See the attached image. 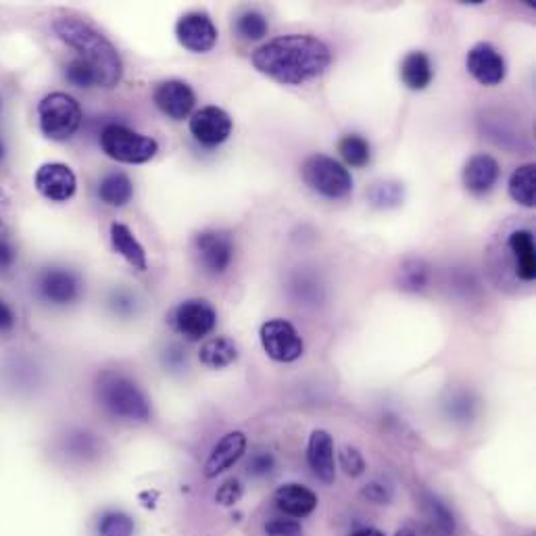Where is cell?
Returning <instances> with one entry per match:
<instances>
[{"label": "cell", "mask_w": 536, "mask_h": 536, "mask_svg": "<svg viewBox=\"0 0 536 536\" xmlns=\"http://www.w3.org/2000/svg\"><path fill=\"white\" fill-rule=\"evenodd\" d=\"M330 63V48L309 34L278 36L253 53L255 69L284 86H301L320 78Z\"/></svg>", "instance_id": "1"}, {"label": "cell", "mask_w": 536, "mask_h": 536, "mask_svg": "<svg viewBox=\"0 0 536 536\" xmlns=\"http://www.w3.org/2000/svg\"><path fill=\"white\" fill-rule=\"evenodd\" d=\"M53 30L78 53V59H82L94 71L99 88L109 90L121 82L124 63H121L117 48L101 32H96L88 23L73 17L57 19L53 23Z\"/></svg>", "instance_id": "2"}, {"label": "cell", "mask_w": 536, "mask_h": 536, "mask_svg": "<svg viewBox=\"0 0 536 536\" xmlns=\"http://www.w3.org/2000/svg\"><path fill=\"white\" fill-rule=\"evenodd\" d=\"M96 397L115 418L126 422H149L151 403L142 388L124 374L105 372L96 384Z\"/></svg>", "instance_id": "3"}, {"label": "cell", "mask_w": 536, "mask_h": 536, "mask_svg": "<svg viewBox=\"0 0 536 536\" xmlns=\"http://www.w3.org/2000/svg\"><path fill=\"white\" fill-rule=\"evenodd\" d=\"M40 130L48 140L65 142L78 132L82 124L80 103L67 92L46 94L38 105Z\"/></svg>", "instance_id": "4"}, {"label": "cell", "mask_w": 536, "mask_h": 536, "mask_svg": "<svg viewBox=\"0 0 536 536\" xmlns=\"http://www.w3.org/2000/svg\"><path fill=\"white\" fill-rule=\"evenodd\" d=\"M303 182L326 199H343L353 190L351 172L328 155H311L301 165Z\"/></svg>", "instance_id": "5"}, {"label": "cell", "mask_w": 536, "mask_h": 536, "mask_svg": "<svg viewBox=\"0 0 536 536\" xmlns=\"http://www.w3.org/2000/svg\"><path fill=\"white\" fill-rule=\"evenodd\" d=\"M101 149L109 159L117 163L140 165L155 159L159 153V144L151 136L138 134L126 126L111 124L101 134Z\"/></svg>", "instance_id": "6"}, {"label": "cell", "mask_w": 536, "mask_h": 536, "mask_svg": "<svg viewBox=\"0 0 536 536\" xmlns=\"http://www.w3.org/2000/svg\"><path fill=\"white\" fill-rule=\"evenodd\" d=\"M261 347L267 357L278 363H292L303 357L305 343L297 328L286 320H267L259 332Z\"/></svg>", "instance_id": "7"}, {"label": "cell", "mask_w": 536, "mask_h": 536, "mask_svg": "<svg viewBox=\"0 0 536 536\" xmlns=\"http://www.w3.org/2000/svg\"><path fill=\"white\" fill-rule=\"evenodd\" d=\"M194 255L207 274H224L234 259V238L224 230L199 232L194 236Z\"/></svg>", "instance_id": "8"}, {"label": "cell", "mask_w": 536, "mask_h": 536, "mask_svg": "<svg viewBox=\"0 0 536 536\" xmlns=\"http://www.w3.org/2000/svg\"><path fill=\"white\" fill-rule=\"evenodd\" d=\"M217 324V311L205 299H190L180 303L172 313V326L186 340H201L213 332Z\"/></svg>", "instance_id": "9"}, {"label": "cell", "mask_w": 536, "mask_h": 536, "mask_svg": "<svg viewBox=\"0 0 536 536\" xmlns=\"http://www.w3.org/2000/svg\"><path fill=\"white\" fill-rule=\"evenodd\" d=\"M38 292L46 303L71 305L82 297V280L67 267H48L38 278Z\"/></svg>", "instance_id": "10"}, {"label": "cell", "mask_w": 536, "mask_h": 536, "mask_svg": "<svg viewBox=\"0 0 536 536\" xmlns=\"http://www.w3.org/2000/svg\"><path fill=\"white\" fill-rule=\"evenodd\" d=\"M34 186L44 199L53 203H67L78 190V178L65 163H44L34 176Z\"/></svg>", "instance_id": "11"}, {"label": "cell", "mask_w": 536, "mask_h": 536, "mask_svg": "<svg viewBox=\"0 0 536 536\" xmlns=\"http://www.w3.org/2000/svg\"><path fill=\"white\" fill-rule=\"evenodd\" d=\"M178 42L190 53H209L217 42V28L207 13L192 11L176 23Z\"/></svg>", "instance_id": "12"}, {"label": "cell", "mask_w": 536, "mask_h": 536, "mask_svg": "<svg viewBox=\"0 0 536 536\" xmlns=\"http://www.w3.org/2000/svg\"><path fill=\"white\" fill-rule=\"evenodd\" d=\"M466 67L470 76L482 86H499L507 73L503 55L489 42H478L470 48Z\"/></svg>", "instance_id": "13"}, {"label": "cell", "mask_w": 536, "mask_h": 536, "mask_svg": "<svg viewBox=\"0 0 536 536\" xmlns=\"http://www.w3.org/2000/svg\"><path fill=\"white\" fill-rule=\"evenodd\" d=\"M190 134L203 146L222 144L232 134V117L222 107H203L190 117Z\"/></svg>", "instance_id": "14"}, {"label": "cell", "mask_w": 536, "mask_h": 536, "mask_svg": "<svg viewBox=\"0 0 536 536\" xmlns=\"http://www.w3.org/2000/svg\"><path fill=\"white\" fill-rule=\"evenodd\" d=\"M153 101L163 115L182 121L197 105V94L184 80H165L155 88Z\"/></svg>", "instance_id": "15"}, {"label": "cell", "mask_w": 536, "mask_h": 536, "mask_svg": "<svg viewBox=\"0 0 536 536\" xmlns=\"http://www.w3.org/2000/svg\"><path fill=\"white\" fill-rule=\"evenodd\" d=\"M307 464L315 478L324 484H332L336 480V451L330 432L313 430L307 443Z\"/></svg>", "instance_id": "16"}, {"label": "cell", "mask_w": 536, "mask_h": 536, "mask_svg": "<svg viewBox=\"0 0 536 536\" xmlns=\"http://www.w3.org/2000/svg\"><path fill=\"white\" fill-rule=\"evenodd\" d=\"M245 453H247V434L240 430L228 432L209 453L205 461V476L217 478L219 474L228 472L232 466L238 464Z\"/></svg>", "instance_id": "17"}, {"label": "cell", "mask_w": 536, "mask_h": 536, "mask_svg": "<svg viewBox=\"0 0 536 536\" xmlns=\"http://www.w3.org/2000/svg\"><path fill=\"white\" fill-rule=\"evenodd\" d=\"M501 176V165L495 157L478 153L470 157L464 165V172H461V180H464V186L472 194H486L495 188Z\"/></svg>", "instance_id": "18"}, {"label": "cell", "mask_w": 536, "mask_h": 536, "mask_svg": "<svg viewBox=\"0 0 536 536\" xmlns=\"http://www.w3.org/2000/svg\"><path fill=\"white\" fill-rule=\"evenodd\" d=\"M274 501L282 514L297 518V520L311 516L315 507H318L320 503L318 495H315L311 489H307V486L297 484V482L282 484L274 495Z\"/></svg>", "instance_id": "19"}, {"label": "cell", "mask_w": 536, "mask_h": 536, "mask_svg": "<svg viewBox=\"0 0 536 536\" xmlns=\"http://www.w3.org/2000/svg\"><path fill=\"white\" fill-rule=\"evenodd\" d=\"M507 251L514 261V272L522 282H534L536 278V255L534 236L530 230H516L507 238Z\"/></svg>", "instance_id": "20"}, {"label": "cell", "mask_w": 536, "mask_h": 536, "mask_svg": "<svg viewBox=\"0 0 536 536\" xmlns=\"http://www.w3.org/2000/svg\"><path fill=\"white\" fill-rule=\"evenodd\" d=\"M111 245H113L115 253L124 257L134 267V270H138V272L149 270L146 251L126 224H119V222L111 224Z\"/></svg>", "instance_id": "21"}, {"label": "cell", "mask_w": 536, "mask_h": 536, "mask_svg": "<svg viewBox=\"0 0 536 536\" xmlns=\"http://www.w3.org/2000/svg\"><path fill=\"white\" fill-rule=\"evenodd\" d=\"M434 78L432 63L426 53L413 51L401 61V80L409 90H426Z\"/></svg>", "instance_id": "22"}, {"label": "cell", "mask_w": 536, "mask_h": 536, "mask_svg": "<svg viewBox=\"0 0 536 536\" xmlns=\"http://www.w3.org/2000/svg\"><path fill=\"white\" fill-rule=\"evenodd\" d=\"M199 359L209 370H224L238 359V345L228 336H215L201 347Z\"/></svg>", "instance_id": "23"}, {"label": "cell", "mask_w": 536, "mask_h": 536, "mask_svg": "<svg viewBox=\"0 0 536 536\" xmlns=\"http://www.w3.org/2000/svg\"><path fill=\"white\" fill-rule=\"evenodd\" d=\"M134 197V184L124 172H111L99 182V199L109 207H126Z\"/></svg>", "instance_id": "24"}, {"label": "cell", "mask_w": 536, "mask_h": 536, "mask_svg": "<svg viewBox=\"0 0 536 536\" xmlns=\"http://www.w3.org/2000/svg\"><path fill=\"white\" fill-rule=\"evenodd\" d=\"M509 197L522 207H534L536 203V167L532 163L520 165L509 178Z\"/></svg>", "instance_id": "25"}, {"label": "cell", "mask_w": 536, "mask_h": 536, "mask_svg": "<svg viewBox=\"0 0 536 536\" xmlns=\"http://www.w3.org/2000/svg\"><path fill=\"white\" fill-rule=\"evenodd\" d=\"M338 153L351 167H363V165H368L372 159L370 142L359 134H347V136L340 138Z\"/></svg>", "instance_id": "26"}, {"label": "cell", "mask_w": 536, "mask_h": 536, "mask_svg": "<svg viewBox=\"0 0 536 536\" xmlns=\"http://www.w3.org/2000/svg\"><path fill=\"white\" fill-rule=\"evenodd\" d=\"M368 201L378 209H391L403 201V186L399 182H378L370 188Z\"/></svg>", "instance_id": "27"}, {"label": "cell", "mask_w": 536, "mask_h": 536, "mask_svg": "<svg viewBox=\"0 0 536 536\" xmlns=\"http://www.w3.org/2000/svg\"><path fill=\"white\" fill-rule=\"evenodd\" d=\"M270 32V23L257 11H247L236 19V34L245 40H261Z\"/></svg>", "instance_id": "28"}, {"label": "cell", "mask_w": 536, "mask_h": 536, "mask_svg": "<svg viewBox=\"0 0 536 536\" xmlns=\"http://www.w3.org/2000/svg\"><path fill=\"white\" fill-rule=\"evenodd\" d=\"M99 536H134V520L124 511H107L99 520Z\"/></svg>", "instance_id": "29"}, {"label": "cell", "mask_w": 536, "mask_h": 536, "mask_svg": "<svg viewBox=\"0 0 536 536\" xmlns=\"http://www.w3.org/2000/svg\"><path fill=\"white\" fill-rule=\"evenodd\" d=\"M428 284V265L422 259H409L401 265V286L407 290H422Z\"/></svg>", "instance_id": "30"}, {"label": "cell", "mask_w": 536, "mask_h": 536, "mask_svg": "<svg viewBox=\"0 0 536 536\" xmlns=\"http://www.w3.org/2000/svg\"><path fill=\"white\" fill-rule=\"evenodd\" d=\"M426 514H428V520L436 526L438 532H443V534H453L455 532L453 514L449 511V507L445 503L438 501L436 497H428Z\"/></svg>", "instance_id": "31"}, {"label": "cell", "mask_w": 536, "mask_h": 536, "mask_svg": "<svg viewBox=\"0 0 536 536\" xmlns=\"http://www.w3.org/2000/svg\"><path fill=\"white\" fill-rule=\"evenodd\" d=\"M65 78L69 84L78 86V88H94L99 86V80H96L94 71L82 61V59H71L65 67Z\"/></svg>", "instance_id": "32"}, {"label": "cell", "mask_w": 536, "mask_h": 536, "mask_svg": "<svg viewBox=\"0 0 536 536\" xmlns=\"http://www.w3.org/2000/svg\"><path fill=\"white\" fill-rule=\"evenodd\" d=\"M338 461H340V466H343L345 474L351 478H359L365 472V468H368L365 466V459H363L361 451L357 447H351V445H345L343 449H340Z\"/></svg>", "instance_id": "33"}, {"label": "cell", "mask_w": 536, "mask_h": 536, "mask_svg": "<svg viewBox=\"0 0 536 536\" xmlns=\"http://www.w3.org/2000/svg\"><path fill=\"white\" fill-rule=\"evenodd\" d=\"M242 495H245V489H242L240 480L230 478V480H226V482L217 489V493H215V501H217L219 505H222V507H232V505H236V503L242 499Z\"/></svg>", "instance_id": "34"}, {"label": "cell", "mask_w": 536, "mask_h": 536, "mask_svg": "<svg viewBox=\"0 0 536 536\" xmlns=\"http://www.w3.org/2000/svg\"><path fill=\"white\" fill-rule=\"evenodd\" d=\"M276 468V459L270 451H257L251 455L249 464H247V470L251 476H257V478H263L267 474H272Z\"/></svg>", "instance_id": "35"}, {"label": "cell", "mask_w": 536, "mask_h": 536, "mask_svg": "<svg viewBox=\"0 0 536 536\" xmlns=\"http://www.w3.org/2000/svg\"><path fill=\"white\" fill-rule=\"evenodd\" d=\"M265 534L267 536H305L303 526L297 520H270L265 524Z\"/></svg>", "instance_id": "36"}, {"label": "cell", "mask_w": 536, "mask_h": 536, "mask_svg": "<svg viewBox=\"0 0 536 536\" xmlns=\"http://www.w3.org/2000/svg\"><path fill=\"white\" fill-rule=\"evenodd\" d=\"M361 497H363V499H368L370 503H376V505H386V503H391V499H393V491L388 489L386 484L370 482V484H365V486H363Z\"/></svg>", "instance_id": "37"}, {"label": "cell", "mask_w": 536, "mask_h": 536, "mask_svg": "<svg viewBox=\"0 0 536 536\" xmlns=\"http://www.w3.org/2000/svg\"><path fill=\"white\" fill-rule=\"evenodd\" d=\"M17 324V318H15V313L13 309L0 299V332H11Z\"/></svg>", "instance_id": "38"}, {"label": "cell", "mask_w": 536, "mask_h": 536, "mask_svg": "<svg viewBox=\"0 0 536 536\" xmlns=\"http://www.w3.org/2000/svg\"><path fill=\"white\" fill-rule=\"evenodd\" d=\"M349 536H386V534L380 532L378 528H361V530H357V532H353Z\"/></svg>", "instance_id": "39"}, {"label": "cell", "mask_w": 536, "mask_h": 536, "mask_svg": "<svg viewBox=\"0 0 536 536\" xmlns=\"http://www.w3.org/2000/svg\"><path fill=\"white\" fill-rule=\"evenodd\" d=\"M397 536H418V534L413 532V530H409V528H403V530L397 532Z\"/></svg>", "instance_id": "40"}, {"label": "cell", "mask_w": 536, "mask_h": 536, "mask_svg": "<svg viewBox=\"0 0 536 536\" xmlns=\"http://www.w3.org/2000/svg\"><path fill=\"white\" fill-rule=\"evenodd\" d=\"M3 159H5V142H3V138H0V161Z\"/></svg>", "instance_id": "41"}]
</instances>
